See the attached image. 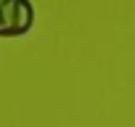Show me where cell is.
I'll use <instances>...</instances> for the list:
<instances>
[{
    "instance_id": "cell-1",
    "label": "cell",
    "mask_w": 135,
    "mask_h": 127,
    "mask_svg": "<svg viewBox=\"0 0 135 127\" xmlns=\"http://www.w3.org/2000/svg\"><path fill=\"white\" fill-rule=\"evenodd\" d=\"M35 24L29 0H0V37H21Z\"/></svg>"
}]
</instances>
